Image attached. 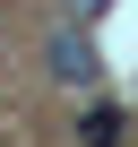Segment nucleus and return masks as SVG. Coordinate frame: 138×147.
Wrapping results in <instances>:
<instances>
[{
  "label": "nucleus",
  "instance_id": "nucleus-3",
  "mask_svg": "<svg viewBox=\"0 0 138 147\" xmlns=\"http://www.w3.org/2000/svg\"><path fill=\"white\" fill-rule=\"evenodd\" d=\"M104 9H112V0H60V18H69V26H95Z\"/></svg>",
  "mask_w": 138,
  "mask_h": 147
},
{
  "label": "nucleus",
  "instance_id": "nucleus-1",
  "mask_svg": "<svg viewBox=\"0 0 138 147\" xmlns=\"http://www.w3.org/2000/svg\"><path fill=\"white\" fill-rule=\"evenodd\" d=\"M43 69H52V78L60 87H78V95H95L104 87V52H95V26H52V43H43Z\"/></svg>",
  "mask_w": 138,
  "mask_h": 147
},
{
  "label": "nucleus",
  "instance_id": "nucleus-2",
  "mask_svg": "<svg viewBox=\"0 0 138 147\" xmlns=\"http://www.w3.org/2000/svg\"><path fill=\"white\" fill-rule=\"evenodd\" d=\"M121 138H129V113L121 104H86L78 113V147H121Z\"/></svg>",
  "mask_w": 138,
  "mask_h": 147
}]
</instances>
